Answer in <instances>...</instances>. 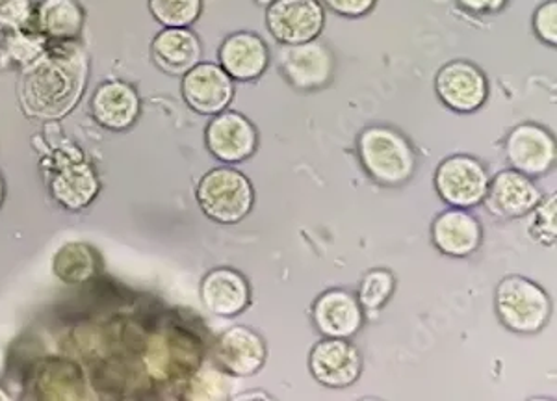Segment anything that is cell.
Listing matches in <instances>:
<instances>
[{"label":"cell","mask_w":557,"mask_h":401,"mask_svg":"<svg viewBox=\"0 0 557 401\" xmlns=\"http://www.w3.org/2000/svg\"><path fill=\"white\" fill-rule=\"evenodd\" d=\"M51 188L52 196L60 203L71 211H76L91 203V199L96 198L99 191V183L91 167L78 162V164H67L64 170H60L52 180Z\"/></svg>","instance_id":"22"},{"label":"cell","mask_w":557,"mask_h":401,"mask_svg":"<svg viewBox=\"0 0 557 401\" xmlns=\"http://www.w3.org/2000/svg\"><path fill=\"white\" fill-rule=\"evenodd\" d=\"M33 0H2L0 2V26L8 33L25 30L34 23Z\"/></svg>","instance_id":"27"},{"label":"cell","mask_w":557,"mask_h":401,"mask_svg":"<svg viewBox=\"0 0 557 401\" xmlns=\"http://www.w3.org/2000/svg\"><path fill=\"white\" fill-rule=\"evenodd\" d=\"M4 193H7V188H4V180L0 177V204L4 201Z\"/></svg>","instance_id":"31"},{"label":"cell","mask_w":557,"mask_h":401,"mask_svg":"<svg viewBox=\"0 0 557 401\" xmlns=\"http://www.w3.org/2000/svg\"><path fill=\"white\" fill-rule=\"evenodd\" d=\"M34 26L44 38L71 41L83 33V7L78 0H41L34 10Z\"/></svg>","instance_id":"21"},{"label":"cell","mask_w":557,"mask_h":401,"mask_svg":"<svg viewBox=\"0 0 557 401\" xmlns=\"http://www.w3.org/2000/svg\"><path fill=\"white\" fill-rule=\"evenodd\" d=\"M141 101L138 91L123 80H108L91 97V114L108 130H127L138 122Z\"/></svg>","instance_id":"18"},{"label":"cell","mask_w":557,"mask_h":401,"mask_svg":"<svg viewBox=\"0 0 557 401\" xmlns=\"http://www.w3.org/2000/svg\"><path fill=\"white\" fill-rule=\"evenodd\" d=\"M205 141L214 159L236 164L253 156L259 147V133L246 115L223 110L207 125Z\"/></svg>","instance_id":"10"},{"label":"cell","mask_w":557,"mask_h":401,"mask_svg":"<svg viewBox=\"0 0 557 401\" xmlns=\"http://www.w3.org/2000/svg\"><path fill=\"white\" fill-rule=\"evenodd\" d=\"M357 149L362 167L381 186L406 185L417 170V153L396 128L385 125L364 128Z\"/></svg>","instance_id":"2"},{"label":"cell","mask_w":557,"mask_h":401,"mask_svg":"<svg viewBox=\"0 0 557 401\" xmlns=\"http://www.w3.org/2000/svg\"><path fill=\"white\" fill-rule=\"evenodd\" d=\"M543 199L532 178L517 170L500 172L488 180L485 191V206L494 216L502 220H519L532 214L539 201Z\"/></svg>","instance_id":"13"},{"label":"cell","mask_w":557,"mask_h":401,"mask_svg":"<svg viewBox=\"0 0 557 401\" xmlns=\"http://www.w3.org/2000/svg\"><path fill=\"white\" fill-rule=\"evenodd\" d=\"M435 91L444 106L459 114H472L487 101V77L478 65L456 60L438 71Z\"/></svg>","instance_id":"8"},{"label":"cell","mask_w":557,"mask_h":401,"mask_svg":"<svg viewBox=\"0 0 557 401\" xmlns=\"http://www.w3.org/2000/svg\"><path fill=\"white\" fill-rule=\"evenodd\" d=\"M533 33L543 43L557 45V0H546L533 13Z\"/></svg>","instance_id":"28"},{"label":"cell","mask_w":557,"mask_h":401,"mask_svg":"<svg viewBox=\"0 0 557 401\" xmlns=\"http://www.w3.org/2000/svg\"><path fill=\"white\" fill-rule=\"evenodd\" d=\"M331 12L338 13L343 17H364L374 10L377 0H323Z\"/></svg>","instance_id":"29"},{"label":"cell","mask_w":557,"mask_h":401,"mask_svg":"<svg viewBox=\"0 0 557 401\" xmlns=\"http://www.w3.org/2000/svg\"><path fill=\"white\" fill-rule=\"evenodd\" d=\"M154 65L172 77H183L201 62L203 47L190 28H164L152 39Z\"/></svg>","instance_id":"20"},{"label":"cell","mask_w":557,"mask_h":401,"mask_svg":"<svg viewBox=\"0 0 557 401\" xmlns=\"http://www.w3.org/2000/svg\"><path fill=\"white\" fill-rule=\"evenodd\" d=\"M494 306L502 324L519 335H535L550 322L548 293L522 275H507L500 280L494 292Z\"/></svg>","instance_id":"3"},{"label":"cell","mask_w":557,"mask_h":401,"mask_svg":"<svg viewBox=\"0 0 557 401\" xmlns=\"http://www.w3.org/2000/svg\"><path fill=\"white\" fill-rule=\"evenodd\" d=\"M482 223L467 209H450L435 217L431 225V240L444 255L465 259L482 246Z\"/></svg>","instance_id":"17"},{"label":"cell","mask_w":557,"mask_h":401,"mask_svg":"<svg viewBox=\"0 0 557 401\" xmlns=\"http://www.w3.org/2000/svg\"><path fill=\"white\" fill-rule=\"evenodd\" d=\"M201 301L215 316L233 318L246 311L251 301V288L240 272L231 267H218L205 275Z\"/></svg>","instance_id":"19"},{"label":"cell","mask_w":557,"mask_h":401,"mask_svg":"<svg viewBox=\"0 0 557 401\" xmlns=\"http://www.w3.org/2000/svg\"><path fill=\"white\" fill-rule=\"evenodd\" d=\"M488 173L480 160L469 154H454L438 164L435 188L444 203L456 209H472L485 198Z\"/></svg>","instance_id":"6"},{"label":"cell","mask_w":557,"mask_h":401,"mask_svg":"<svg viewBox=\"0 0 557 401\" xmlns=\"http://www.w3.org/2000/svg\"><path fill=\"white\" fill-rule=\"evenodd\" d=\"M220 65L238 83H251L264 75L270 65V49L259 34H231L220 47Z\"/></svg>","instance_id":"16"},{"label":"cell","mask_w":557,"mask_h":401,"mask_svg":"<svg viewBox=\"0 0 557 401\" xmlns=\"http://www.w3.org/2000/svg\"><path fill=\"white\" fill-rule=\"evenodd\" d=\"M183 97L194 112L215 115L227 110L235 97V80L222 70V65L199 62L183 75Z\"/></svg>","instance_id":"12"},{"label":"cell","mask_w":557,"mask_h":401,"mask_svg":"<svg viewBox=\"0 0 557 401\" xmlns=\"http://www.w3.org/2000/svg\"><path fill=\"white\" fill-rule=\"evenodd\" d=\"M532 222H530V235L543 243L546 248H550L556 243V196H548L543 201H539L537 206L533 209Z\"/></svg>","instance_id":"26"},{"label":"cell","mask_w":557,"mask_h":401,"mask_svg":"<svg viewBox=\"0 0 557 401\" xmlns=\"http://www.w3.org/2000/svg\"><path fill=\"white\" fill-rule=\"evenodd\" d=\"M309 369L318 383L330 389L351 387L362 374V355L348 338H323L312 348Z\"/></svg>","instance_id":"9"},{"label":"cell","mask_w":557,"mask_h":401,"mask_svg":"<svg viewBox=\"0 0 557 401\" xmlns=\"http://www.w3.org/2000/svg\"><path fill=\"white\" fill-rule=\"evenodd\" d=\"M556 138L545 127L524 123L515 127L506 140V156L517 172L543 177L556 166Z\"/></svg>","instance_id":"11"},{"label":"cell","mask_w":557,"mask_h":401,"mask_svg":"<svg viewBox=\"0 0 557 401\" xmlns=\"http://www.w3.org/2000/svg\"><path fill=\"white\" fill-rule=\"evenodd\" d=\"M277 64L286 83L299 91L325 88L335 75V57L330 47L318 39L307 43L283 45Z\"/></svg>","instance_id":"5"},{"label":"cell","mask_w":557,"mask_h":401,"mask_svg":"<svg viewBox=\"0 0 557 401\" xmlns=\"http://www.w3.org/2000/svg\"><path fill=\"white\" fill-rule=\"evenodd\" d=\"M394 288L396 279L393 272L377 267L362 277L357 300L368 311H380L393 298Z\"/></svg>","instance_id":"25"},{"label":"cell","mask_w":557,"mask_h":401,"mask_svg":"<svg viewBox=\"0 0 557 401\" xmlns=\"http://www.w3.org/2000/svg\"><path fill=\"white\" fill-rule=\"evenodd\" d=\"M45 39L41 34L36 30H13L8 34L7 39L2 41V51H4V60L8 64L33 65L38 62L45 52Z\"/></svg>","instance_id":"24"},{"label":"cell","mask_w":557,"mask_h":401,"mask_svg":"<svg viewBox=\"0 0 557 401\" xmlns=\"http://www.w3.org/2000/svg\"><path fill=\"white\" fill-rule=\"evenodd\" d=\"M312 319L323 337L351 338L361 331L364 314L354 293L346 292L343 288H333L325 290L314 301Z\"/></svg>","instance_id":"15"},{"label":"cell","mask_w":557,"mask_h":401,"mask_svg":"<svg viewBox=\"0 0 557 401\" xmlns=\"http://www.w3.org/2000/svg\"><path fill=\"white\" fill-rule=\"evenodd\" d=\"M203 10V0H149V12L165 28H188Z\"/></svg>","instance_id":"23"},{"label":"cell","mask_w":557,"mask_h":401,"mask_svg":"<svg viewBox=\"0 0 557 401\" xmlns=\"http://www.w3.org/2000/svg\"><path fill=\"white\" fill-rule=\"evenodd\" d=\"M457 4L467 10V12L475 13V15H491L504 10L507 0H457Z\"/></svg>","instance_id":"30"},{"label":"cell","mask_w":557,"mask_h":401,"mask_svg":"<svg viewBox=\"0 0 557 401\" xmlns=\"http://www.w3.org/2000/svg\"><path fill=\"white\" fill-rule=\"evenodd\" d=\"M197 203L212 222L233 225L253 211V185L235 167H215L199 180Z\"/></svg>","instance_id":"4"},{"label":"cell","mask_w":557,"mask_h":401,"mask_svg":"<svg viewBox=\"0 0 557 401\" xmlns=\"http://www.w3.org/2000/svg\"><path fill=\"white\" fill-rule=\"evenodd\" d=\"M215 363L235 377L255 376L267 363V344L259 333L235 325L215 340Z\"/></svg>","instance_id":"14"},{"label":"cell","mask_w":557,"mask_h":401,"mask_svg":"<svg viewBox=\"0 0 557 401\" xmlns=\"http://www.w3.org/2000/svg\"><path fill=\"white\" fill-rule=\"evenodd\" d=\"M76 49L54 52L34 62L23 84L25 109L38 117H60L67 114L83 93L86 67Z\"/></svg>","instance_id":"1"},{"label":"cell","mask_w":557,"mask_h":401,"mask_svg":"<svg viewBox=\"0 0 557 401\" xmlns=\"http://www.w3.org/2000/svg\"><path fill=\"white\" fill-rule=\"evenodd\" d=\"M325 25L320 0H273L267 10V26L281 45L307 43L318 39Z\"/></svg>","instance_id":"7"}]
</instances>
